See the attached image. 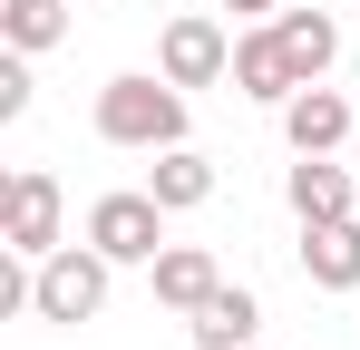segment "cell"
Listing matches in <instances>:
<instances>
[{"label":"cell","instance_id":"16","mask_svg":"<svg viewBox=\"0 0 360 350\" xmlns=\"http://www.w3.org/2000/svg\"><path fill=\"white\" fill-rule=\"evenodd\" d=\"M224 10H243V20H273V10H283V0H224Z\"/></svg>","mask_w":360,"mask_h":350},{"label":"cell","instance_id":"12","mask_svg":"<svg viewBox=\"0 0 360 350\" xmlns=\"http://www.w3.org/2000/svg\"><path fill=\"white\" fill-rule=\"evenodd\" d=\"M146 195H156L166 214H195V205H214V156H195V146H166V156L146 166Z\"/></svg>","mask_w":360,"mask_h":350},{"label":"cell","instance_id":"8","mask_svg":"<svg viewBox=\"0 0 360 350\" xmlns=\"http://www.w3.org/2000/svg\"><path fill=\"white\" fill-rule=\"evenodd\" d=\"M146 283H156L166 311H205V302L224 292V273H214V253H205V243H166V253L146 263Z\"/></svg>","mask_w":360,"mask_h":350},{"label":"cell","instance_id":"5","mask_svg":"<svg viewBox=\"0 0 360 350\" xmlns=\"http://www.w3.org/2000/svg\"><path fill=\"white\" fill-rule=\"evenodd\" d=\"M59 175L49 166H20L10 175V253H20V263H49V253H59Z\"/></svg>","mask_w":360,"mask_h":350},{"label":"cell","instance_id":"13","mask_svg":"<svg viewBox=\"0 0 360 350\" xmlns=\"http://www.w3.org/2000/svg\"><path fill=\"white\" fill-rule=\"evenodd\" d=\"M273 30H283V49H292L302 78H321V68L341 58V20H331V10H273Z\"/></svg>","mask_w":360,"mask_h":350},{"label":"cell","instance_id":"3","mask_svg":"<svg viewBox=\"0 0 360 350\" xmlns=\"http://www.w3.org/2000/svg\"><path fill=\"white\" fill-rule=\"evenodd\" d=\"M88 243H98L108 263H156V253H166V205H156L146 185L98 195V205H88Z\"/></svg>","mask_w":360,"mask_h":350},{"label":"cell","instance_id":"2","mask_svg":"<svg viewBox=\"0 0 360 350\" xmlns=\"http://www.w3.org/2000/svg\"><path fill=\"white\" fill-rule=\"evenodd\" d=\"M108 273H117V263H108L98 243H59L49 263H30V311H39V321H98V311H108Z\"/></svg>","mask_w":360,"mask_h":350},{"label":"cell","instance_id":"17","mask_svg":"<svg viewBox=\"0 0 360 350\" xmlns=\"http://www.w3.org/2000/svg\"><path fill=\"white\" fill-rule=\"evenodd\" d=\"M253 350H263V341H253Z\"/></svg>","mask_w":360,"mask_h":350},{"label":"cell","instance_id":"1","mask_svg":"<svg viewBox=\"0 0 360 350\" xmlns=\"http://www.w3.org/2000/svg\"><path fill=\"white\" fill-rule=\"evenodd\" d=\"M98 136H108V146H136V156L185 146V88L166 68H156V78H108V88H98Z\"/></svg>","mask_w":360,"mask_h":350},{"label":"cell","instance_id":"7","mask_svg":"<svg viewBox=\"0 0 360 350\" xmlns=\"http://www.w3.org/2000/svg\"><path fill=\"white\" fill-rule=\"evenodd\" d=\"M234 88H243V98H263V108H283V98L302 88V68H292V49H283L273 20H253V30L234 39Z\"/></svg>","mask_w":360,"mask_h":350},{"label":"cell","instance_id":"9","mask_svg":"<svg viewBox=\"0 0 360 350\" xmlns=\"http://www.w3.org/2000/svg\"><path fill=\"white\" fill-rule=\"evenodd\" d=\"M302 273H311V292H360V214L302 224Z\"/></svg>","mask_w":360,"mask_h":350},{"label":"cell","instance_id":"11","mask_svg":"<svg viewBox=\"0 0 360 350\" xmlns=\"http://www.w3.org/2000/svg\"><path fill=\"white\" fill-rule=\"evenodd\" d=\"M185 331H195V350H253V331H263V302L243 283H224L205 311H185Z\"/></svg>","mask_w":360,"mask_h":350},{"label":"cell","instance_id":"6","mask_svg":"<svg viewBox=\"0 0 360 350\" xmlns=\"http://www.w3.org/2000/svg\"><path fill=\"white\" fill-rule=\"evenodd\" d=\"M351 127H360V98L321 88V78H302L292 98H283V136H292V156H331Z\"/></svg>","mask_w":360,"mask_h":350},{"label":"cell","instance_id":"18","mask_svg":"<svg viewBox=\"0 0 360 350\" xmlns=\"http://www.w3.org/2000/svg\"><path fill=\"white\" fill-rule=\"evenodd\" d=\"M351 214H360V205H351Z\"/></svg>","mask_w":360,"mask_h":350},{"label":"cell","instance_id":"10","mask_svg":"<svg viewBox=\"0 0 360 350\" xmlns=\"http://www.w3.org/2000/svg\"><path fill=\"white\" fill-rule=\"evenodd\" d=\"M283 195H292V214H302V224H341V214L360 205V185L331 166V156H302V166L283 175Z\"/></svg>","mask_w":360,"mask_h":350},{"label":"cell","instance_id":"4","mask_svg":"<svg viewBox=\"0 0 360 350\" xmlns=\"http://www.w3.org/2000/svg\"><path fill=\"white\" fill-rule=\"evenodd\" d=\"M156 68L176 88H214V78H234V39L205 10H185V20H166V39H156Z\"/></svg>","mask_w":360,"mask_h":350},{"label":"cell","instance_id":"14","mask_svg":"<svg viewBox=\"0 0 360 350\" xmlns=\"http://www.w3.org/2000/svg\"><path fill=\"white\" fill-rule=\"evenodd\" d=\"M0 39H10V49H59L68 39V0H0Z\"/></svg>","mask_w":360,"mask_h":350},{"label":"cell","instance_id":"15","mask_svg":"<svg viewBox=\"0 0 360 350\" xmlns=\"http://www.w3.org/2000/svg\"><path fill=\"white\" fill-rule=\"evenodd\" d=\"M20 117H30V49L0 58V127H20Z\"/></svg>","mask_w":360,"mask_h":350}]
</instances>
